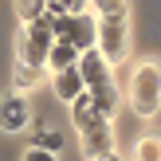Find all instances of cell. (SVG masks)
<instances>
[{
    "instance_id": "cell-1",
    "label": "cell",
    "mask_w": 161,
    "mask_h": 161,
    "mask_svg": "<svg viewBox=\"0 0 161 161\" xmlns=\"http://www.w3.org/2000/svg\"><path fill=\"white\" fill-rule=\"evenodd\" d=\"M79 71H83V86H86V94L98 102V110L106 118L118 114V86H114V79H110V67H106V59H102V51H83Z\"/></svg>"
},
{
    "instance_id": "cell-2",
    "label": "cell",
    "mask_w": 161,
    "mask_h": 161,
    "mask_svg": "<svg viewBox=\"0 0 161 161\" xmlns=\"http://www.w3.org/2000/svg\"><path fill=\"white\" fill-rule=\"evenodd\" d=\"M51 43H55V24H51V12H43L39 20H31L28 28L20 31V39H16L20 63H31V67H47Z\"/></svg>"
},
{
    "instance_id": "cell-3",
    "label": "cell",
    "mask_w": 161,
    "mask_h": 161,
    "mask_svg": "<svg viewBox=\"0 0 161 161\" xmlns=\"http://www.w3.org/2000/svg\"><path fill=\"white\" fill-rule=\"evenodd\" d=\"M130 98H134V110H138L142 118L157 114V106H161V67L157 63H142V67L134 71Z\"/></svg>"
},
{
    "instance_id": "cell-4",
    "label": "cell",
    "mask_w": 161,
    "mask_h": 161,
    "mask_svg": "<svg viewBox=\"0 0 161 161\" xmlns=\"http://www.w3.org/2000/svg\"><path fill=\"white\" fill-rule=\"evenodd\" d=\"M55 24V39H67V43H75L79 51H91L94 43H98V24L91 20L86 12H63V16H51Z\"/></svg>"
},
{
    "instance_id": "cell-5",
    "label": "cell",
    "mask_w": 161,
    "mask_h": 161,
    "mask_svg": "<svg viewBox=\"0 0 161 161\" xmlns=\"http://www.w3.org/2000/svg\"><path fill=\"white\" fill-rule=\"evenodd\" d=\"M98 51L106 63H122L130 51V24L126 16H102L98 20Z\"/></svg>"
},
{
    "instance_id": "cell-6",
    "label": "cell",
    "mask_w": 161,
    "mask_h": 161,
    "mask_svg": "<svg viewBox=\"0 0 161 161\" xmlns=\"http://www.w3.org/2000/svg\"><path fill=\"white\" fill-rule=\"evenodd\" d=\"M71 122H75V130H79V134H86V130H98V126H106L110 118L102 114V110H98V102H94L91 94L83 91L75 102H71Z\"/></svg>"
},
{
    "instance_id": "cell-7",
    "label": "cell",
    "mask_w": 161,
    "mask_h": 161,
    "mask_svg": "<svg viewBox=\"0 0 161 161\" xmlns=\"http://www.w3.org/2000/svg\"><path fill=\"white\" fill-rule=\"evenodd\" d=\"M28 126V102H24V94H8V98H0V130L4 134H16Z\"/></svg>"
},
{
    "instance_id": "cell-8",
    "label": "cell",
    "mask_w": 161,
    "mask_h": 161,
    "mask_svg": "<svg viewBox=\"0 0 161 161\" xmlns=\"http://www.w3.org/2000/svg\"><path fill=\"white\" fill-rule=\"evenodd\" d=\"M83 153L91 157V161H98V157L114 153V138H110V122H106V126H98V130H86V134H83Z\"/></svg>"
},
{
    "instance_id": "cell-9",
    "label": "cell",
    "mask_w": 161,
    "mask_h": 161,
    "mask_svg": "<svg viewBox=\"0 0 161 161\" xmlns=\"http://www.w3.org/2000/svg\"><path fill=\"white\" fill-rule=\"evenodd\" d=\"M83 91H86V86H83V71H79V63H75V67H63V71H55V94H59V98L75 102Z\"/></svg>"
},
{
    "instance_id": "cell-10",
    "label": "cell",
    "mask_w": 161,
    "mask_h": 161,
    "mask_svg": "<svg viewBox=\"0 0 161 161\" xmlns=\"http://www.w3.org/2000/svg\"><path fill=\"white\" fill-rule=\"evenodd\" d=\"M79 63V47L67 43V39H55L51 43V55H47V67L51 71H63V67H75Z\"/></svg>"
},
{
    "instance_id": "cell-11",
    "label": "cell",
    "mask_w": 161,
    "mask_h": 161,
    "mask_svg": "<svg viewBox=\"0 0 161 161\" xmlns=\"http://www.w3.org/2000/svg\"><path fill=\"white\" fill-rule=\"evenodd\" d=\"M12 83H16V91L39 86V83H43V67H31V63H16V71H12Z\"/></svg>"
},
{
    "instance_id": "cell-12",
    "label": "cell",
    "mask_w": 161,
    "mask_h": 161,
    "mask_svg": "<svg viewBox=\"0 0 161 161\" xmlns=\"http://www.w3.org/2000/svg\"><path fill=\"white\" fill-rule=\"evenodd\" d=\"M138 161H161V138H142L138 149H134Z\"/></svg>"
},
{
    "instance_id": "cell-13",
    "label": "cell",
    "mask_w": 161,
    "mask_h": 161,
    "mask_svg": "<svg viewBox=\"0 0 161 161\" xmlns=\"http://www.w3.org/2000/svg\"><path fill=\"white\" fill-rule=\"evenodd\" d=\"M16 8H20V20H39V16L47 12V0H16Z\"/></svg>"
},
{
    "instance_id": "cell-14",
    "label": "cell",
    "mask_w": 161,
    "mask_h": 161,
    "mask_svg": "<svg viewBox=\"0 0 161 161\" xmlns=\"http://www.w3.org/2000/svg\"><path fill=\"white\" fill-rule=\"evenodd\" d=\"M47 12L51 16H63V12H86V0H47Z\"/></svg>"
},
{
    "instance_id": "cell-15",
    "label": "cell",
    "mask_w": 161,
    "mask_h": 161,
    "mask_svg": "<svg viewBox=\"0 0 161 161\" xmlns=\"http://www.w3.org/2000/svg\"><path fill=\"white\" fill-rule=\"evenodd\" d=\"M98 16H126V0H91Z\"/></svg>"
},
{
    "instance_id": "cell-16",
    "label": "cell",
    "mask_w": 161,
    "mask_h": 161,
    "mask_svg": "<svg viewBox=\"0 0 161 161\" xmlns=\"http://www.w3.org/2000/svg\"><path fill=\"white\" fill-rule=\"evenodd\" d=\"M36 146H39V149H51V153H55V149L63 146V138H59V134H55V130H51V134L43 130V134H39V142H36Z\"/></svg>"
},
{
    "instance_id": "cell-17",
    "label": "cell",
    "mask_w": 161,
    "mask_h": 161,
    "mask_svg": "<svg viewBox=\"0 0 161 161\" xmlns=\"http://www.w3.org/2000/svg\"><path fill=\"white\" fill-rule=\"evenodd\" d=\"M24 161H55V153H51V149H28V157H24Z\"/></svg>"
},
{
    "instance_id": "cell-18",
    "label": "cell",
    "mask_w": 161,
    "mask_h": 161,
    "mask_svg": "<svg viewBox=\"0 0 161 161\" xmlns=\"http://www.w3.org/2000/svg\"><path fill=\"white\" fill-rule=\"evenodd\" d=\"M98 161H118V153H106V157H98Z\"/></svg>"
}]
</instances>
